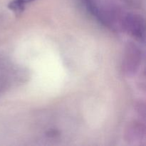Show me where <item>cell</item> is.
<instances>
[{
  "mask_svg": "<svg viewBox=\"0 0 146 146\" xmlns=\"http://www.w3.org/2000/svg\"><path fill=\"white\" fill-rule=\"evenodd\" d=\"M142 59V53L139 47L133 42L128 43L123 61L124 71L128 75H133L139 68Z\"/></svg>",
  "mask_w": 146,
  "mask_h": 146,
  "instance_id": "1",
  "label": "cell"
},
{
  "mask_svg": "<svg viewBox=\"0 0 146 146\" xmlns=\"http://www.w3.org/2000/svg\"><path fill=\"white\" fill-rule=\"evenodd\" d=\"M122 24L123 28L134 38L139 41H144L145 21L142 16L135 14H128L123 19Z\"/></svg>",
  "mask_w": 146,
  "mask_h": 146,
  "instance_id": "2",
  "label": "cell"
},
{
  "mask_svg": "<svg viewBox=\"0 0 146 146\" xmlns=\"http://www.w3.org/2000/svg\"><path fill=\"white\" fill-rule=\"evenodd\" d=\"M145 136V126L138 121H134L130 124L127 129L126 137L128 141H137Z\"/></svg>",
  "mask_w": 146,
  "mask_h": 146,
  "instance_id": "3",
  "label": "cell"
},
{
  "mask_svg": "<svg viewBox=\"0 0 146 146\" xmlns=\"http://www.w3.org/2000/svg\"><path fill=\"white\" fill-rule=\"evenodd\" d=\"M7 64L3 58L0 57V94L4 91L8 84L9 74Z\"/></svg>",
  "mask_w": 146,
  "mask_h": 146,
  "instance_id": "4",
  "label": "cell"
},
{
  "mask_svg": "<svg viewBox=\"0 0 146 146\" xmlns=\"http://www.w3.org/2000/svg\"><path fill=\"white\" fill-rule=\"evenodd\" d=\"M17 1H18L19 2L21 3V4L25 6L26 4H28V3L31 2V1H35V0H17Z\"/></svg>",
  "mask_w": 146,
  "mask_h": 146,
  "instance_id": "5",
  "label": "cell"
}]
</instances>
